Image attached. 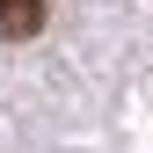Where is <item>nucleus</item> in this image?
<instances>
[{"instance_id": "nucleus-1", "label": "nucleus", "mask_w": 153, "mask_h": 153, "mask_svg": "<svg viewBox=\"0 0 153 153\" xmlns=\"http://www.w3.org/2000/svg\"><path fill=\"white\" fill-rule=\"evenodd\" d=\"M44 15H51V0H0V36L22 44V36L44 29Z\"/></svg>"}]
</instances>
